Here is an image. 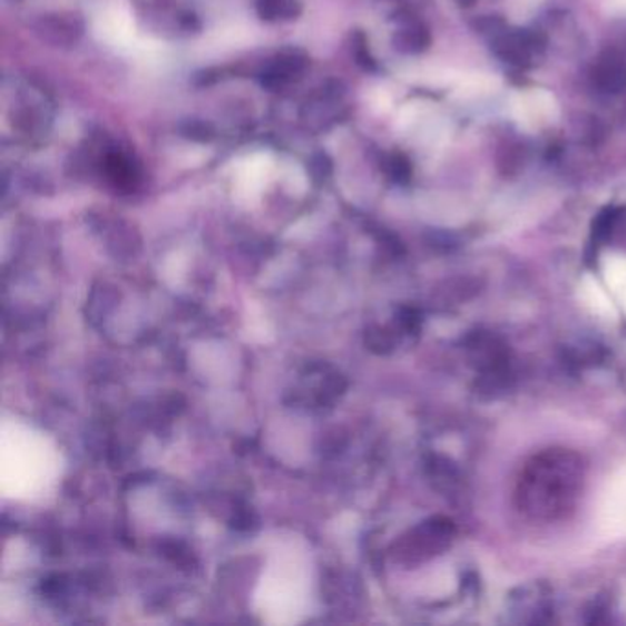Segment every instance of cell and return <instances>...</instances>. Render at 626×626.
<instances>
[{
	"mask_svg": "<svg viewBox=\"0 0 626 626\" xmlns=\"http://www.w3.org/2000/svg\"><path fill=\"white\" fill-rule=\"evenodd\" d=\"M610 291L600 287L599 282L591 276H585L580 282V294L586 305L591 309V313L597 314L600 319L617 320V309L612 302Z\"/></svg>",
	"mask_w": 626,
	"mask_h": 626,
	"instance_id": "obj_6",
	"label": "cell"
},
{
	"mask_svg": "<svg viewBox=\"0 0 626 626\" xmlns=\"http://www.w3.org/2000/svg\"><path fill=\"white\" fill-rule=\"evenodd\" d=\"M309 67L307 53L300 48H283L282 52L272 56L257 74L260 84L268 90L287 89L303 78Z\"/></svg>",
	"mask_w": 626,
	"mask_h": 626,
	"instance_id": "obj_2",
	"label": "cell"
},
{
	"mask_svg": "<svg viewBox=\"0 0 626 626\" xmlns=\"http://www.w3.org/2000/svg\"><path fill=\"white\" fill-rule=\"evenodd\" d=\"M595 526L606 540L626 538V461L614 470L595 507Z\"/></svg>",
	"mask_w": 626,
	"mask_h": 626,
	"instance_id": "obj_1",
	"label": "cell"
},
{
	"mask_svg": "<svg viewBox=\"0 0 626 626\" xmlns=\"http://www.w3.org/2000/svg\"><path fill=\"white\" fill-rule=\"evenodd\" d=\"M515 118L522 124L528 131H538L549 126L557 116V105L554 96L546 90L532 89L520 95L512 101Z\"/></svg>",
	"mask_w": 626,
	"mask_h": 626,
	"instance_id": "obj_4",
	"label": "cell"
},
{
	"mask_svg": "<svg viewBox=\"0 0 626 626\" xmlns=\"http://www.w3.org/2000/svg\"><path fill=\"white\" fill-rule=\"evenodd\" d=\"M180 133L189 140L209 141L214 138V127L203 120L184 121L180 126Z\"/></svg>",
	"mask_w": 626,
	"mask_h": 626,
	"instance_id": "obj_9",
	"label": "cell"
},
{
	"mask_svg": "<svg viewBox=\"0 0 626 626\" xmlns=\"http://www.w3.org/2000/svg\"><path fill=\"white\" fill-rule=\"evenodd\" d=\"M99 172L105 180L121 194H133L140 188L141 167L131 153L124 151L120 147H110L99 158Z\"/></svg>",
	"mask_w": 626,
	"mask_h": 626,
	"instance_id": "obj_3",
	"label": "cell"
},
{
	"mask_svg": "<svg viewBox=\"0 0 626 626\" xmlns=\"http://www.w3.org/2000/svg\"><path fill=\"white\" fill-rule=\"evenodd\" d=\"M603 274H605L606 288L614 296H619L626 288V256L610 252L603 257Z\"/></svg>",
	"mask_w": 626,
	"mask_h": 626,
	"instance_id": "obj_8",
	"label": "cell"
},
{
	"mask_svg": "<svg viewBox=\"0 0 626 626\" xmlns=\"http://www.w3.org/2000/svg\"><path fill=\"white\" fill-rule=\"evenodd\" d=\"M307 169L313 175L314 180H325L333 172V163H331V158L325 153H316L309 160Z\"/></svg>",
	"mask_w": 626,
	"mask_h": 626,
	"instance_id": "obj_10",
	"label": "cell"
},
{
	"mask_svg": "<svg viewBox=\"0 0 626 626\" xmlns=\"http://www.w3.org/2000/svg\"><path fill=\"white\" fill-rule=\"evenodd\" d=\"M610 6L616 11H625L626 13V0H610Z\"/></svg>",
	"mask_w": 626,
	"mask_h": 626,
	"instance_id": "obj_11",
	"label": "cell"
},
{
	"mask_svg": "<svg viewBox=\"0 0 626 626\" xmlns=\"http://www.w3.org/2000/svg\"><path fill=\"white\" fill-rule=\"evenodd\" d=\"M256 10L263 21H293L300 16V0H256Z\"/></svg>",
	"mask_w": 626,
	"mask_h": 626,
	"instance_id": "obj_7",
	"label": "cell"
},
{
	"mask_svg": "<svg viewBox=\"0 0 626 626\" xmlns=\"http://www.w3.org/2000/svg\"><path fill=\"white\" fill-rule=\"evenodd\" d=\"M37 36L53 47H72L84 36L85 22L78 13L58 11L39 17L33 25Z\"/></svg>",
	"mask_w": 626,
	"mask_h": 626,
	"instance_id": "obj_5",
	"label": "cell"
}]
</instances>
